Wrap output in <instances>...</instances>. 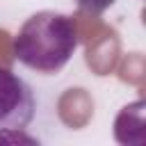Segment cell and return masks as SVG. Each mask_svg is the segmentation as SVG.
<instances>
[{
	"instance_id": "cell-1",
	"label": "cell",
	"mask_w": 146,
	"mask_h": 146,
	"mask_svg": "<svg viewBox=\"0 0 146 146\" xmlns=\"http://www.w3.org/2000/svg\"><path fill=\"white\" fill-rule=\"evenodd\" d=\"M75 48L78 32L73 18L50 9L32 14L14 36L16 59L41 75L59 73L71 62Z\"/></svg>"
},
{
	"instance_id": "cell-2",
	"label": "cell",
	"mask_w": 146,
	"mask_h": 146,
	"mask_svg": "<svg viewBox=\"0 0 146 146\" xmlns=\"http://www.w3.org/2000/svg\"><path fill=\"white\" fill-rule=\"evenodd\" d=\"M34 110L36 103L30 84L9 68H0V130L27 128Z\"/></svg>"
},
{
	"instance_id": "cell-3",
	"label": "cell",
	"mask_w": 146,
	"mask_h": 146,
	"mask_svg": "<svg viewBox=\"0 0 146 146\" xmlns=\"http://www.w3.org/2000/svg\"><path fill=\"white\" fill-rule=\"evenodd\" d=\"M116 0H78V7L82 11H89V14H103L105 9H110Z\"/></svg>"
}]
</instances>
